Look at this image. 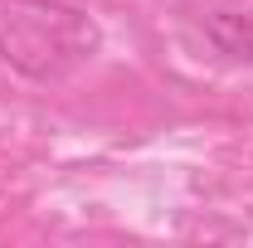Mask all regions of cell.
Returning <instances> with one entry per match:
<instances>
[{"mask_svg": "<svg viewBox=\"0 0 253 248\" xmlns=\"http://www.w3.org/2000/svg\"><path fill=\"white\" fill-rule=\"evenodd\" d=\"M205 34H210V44L219 54H229V59H239V63L253 68V20L249 15L214 10V15H205Z\"/></svg>", "mask_w": 253, "mask_h": 248, "instance_id": "2", "label": "cell"}, {"mask_svg": "<svg viewBox=\"0 0 253 248\" xmlns=\"http://www.w3.org/2000/svg\"><path fill=\"white\" fill-rule=\"evenodd\" d=\"M97 54V25L68 0H0V59L30 83H63Z\"/></svg>", "mask_w": 253, "mask_h": 248, "instance_id": "1", "label": "cell"}]
</instances>
